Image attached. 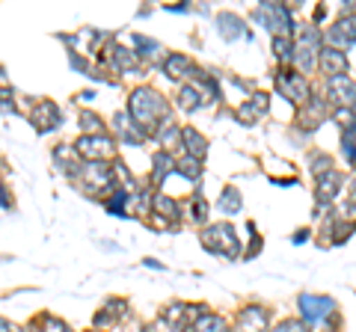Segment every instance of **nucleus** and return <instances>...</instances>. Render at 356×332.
Returning a JSON list of instances; mask_svg holds the SVG:
<instances>
[{
    "label": "nucleus",
    "instance_id": "obj_20",
    "mask_svg": "<svg viewBox=\"0 0 356 332\" xmlns=\"http://www.w3.org/2000/svg\"><path fill=\"white\" fill-rule=\"evenodd\" d=\"M217 24H220V36L232 42V39H238V36H247V30H243V18L238 15H232V13H222L217 18Z\"/></svg>",
    "mask_w": 356,
    "mask_h": 332
},
{
    "label": "nucleus",
    "instance_id": "obj_23",
    "mask_svg": "<svg viewBox=\"0 0 356 332\" xmlns=\"http://www.w3.org/2000/svg\"><path fill=\"white\" fill-rule=\"evenodd\" d=\"M175 169V158H172V154L170 151H158V154H154V169H152V184H161L163 179H166V175H170Z\"/></svg>",
    "mask_w": 356,
    "mask_h": 332
},
{
    "label": "nucleus",
    "instance_id": "obj_16",
    "mask_svg": "<svg viewBox=\"0 0 356 332\" xmlns=\"http://www.w3.org/2000/svg\"><path fill=\"white\" fill-rule=\"evenodd\" d=\"M327 39H330V42H336V48H341V45H353V42H356V15H344L336 27H330V30H327Z\"/></svg>",
    "mask_w": 356,
    "mask_h": 332
},
{
    "label": "nucleus",
    "instance_id": "obj_35",
    "mask_svg": "<svg viewBox=\"0 0 356 332\" xmlns=\"http://www.w3.org/2000/svg\"><path fill=\"white\" fill-rule=\"evenodd\" d=\"M276 332H306V326L300 324V320H294V317H288V320H282L280 326H276Z\"/></svg>",
    "mask_w": 356,
    "mask_h": 332
},
{
    "label": "nucleus",
    "instance_id": "obj_11",
    "mask_svg": "<svg viewBox=\"0 0 356 332\" xmlns=\"http://www.w3.org/2000/svg\"><path fill=\"white\" fill-rule=\"evenodd\" d=\"M270 324V312L264 306H247L238 315V332H264Z\"/></svg>",
    "mask_w": 356,
    "mask_h": 332
},
{
    "label": "nucleus",
    "instance_id": "obj_26",
    "mask_svg": "<svg viewBox=\"0 0 356 332\" xmlns=\"http://www.w3.org/2000/svg\"><path fill=\"white\" fill-rule=\"evenodd\" d=\"M134 45H140V48H143V51H137V57H140V60L161 63V57H163V48L158 45V42H152V39H143V36H134Z\"/></svg>",
    "mask_w": 356,
    "mask_h": 332
},
{
    "label": "nucleus",
    "instance_id": "obj_3",
    "mask_svg": "<svg viewBox=\"0 0 356 332\" xmlns=\"http://www.w3.org/2000/svg\"><path fill=\"white\" fill-rule=\"evenodd\" d=\"M81 187L89 196H102V193H113L116 190V169L110 163H83L81 169Z\"/></svg>",
    "mask_w": 356,
    "mask_h": 332
},
{
    "label": "nucleus",
    "instance_id": "obj_37",
    "mask_svg": "<svg viewBox=\"0 0 356 332\" xmlns=\"http://www.w3.org/2000/svg\"><path fill=\"white\" fill-rule=\"evenodd\" d=\"M13 90H9V86H0V104H3V107H13L15 101H13Z\"/></svg>",
    "mask_w": 356,
    "mask_h": 332
},
{
    "label": "nucleus",
    "instance_id": "obj_31",
    "mask_svg": "<svg viewBox=\"0 0 356 332\" xmlns=\"http://www.w3.org/2000/svg\"><path fill=\"white\" fill-rule=\"evenodd\" d=\"M39 329L42 332H74L65 320H60V317H54V315H42L39 317Z\"/></svg>",
    "mask_w": 356,
    "mask_h": 332
},
{
    "label": "nucleus",
    "instance_id": "obj_24",
    "mask_svg": "<svg viewBox=\"0 0 356 332\" xmlns=\"http://www.w3.org/2000/svg\"><path fill=\"white\" fill-rule=\"evenodd\" d=\"M125 308H128V303H125V300H110V303L102 308V312L95 315V326H110L116 317L125 315Z\"/></svg>",
    "mask_w": 356,
    "mask_h": 332
},
{
    "label": "nucleus",
    "instance_id": "obj_22",
    "mask_svg": "<svg viewBox=\"0 0 356 332\" xmlns=\"http://www.w3.org/2000/svg\"><path fill=\"white\" fill-rule=\"evenodd\" d=\"M113 69L122 74H131L140 69V57L137 51H128V48H113Z\"/></svg>",
    "mask_w": 356,
    "mask_h": 332
},
{
    "label": "nucleus",
    "instance_id": "obj_7",
    "mask_svg": "<svg viewBox=\"0 0 356 332\" xmlns=\"http://www.w3.org/2000/svg\"><path fill=\"white\" fill-rule=\"evenodd\" d=\"M297 306H300V317L309 320V324H315V326H324L327 320L336 315V300H332V297L303 294L297 300Z\"/></svg>",
    "mask_w": 356,
    "mask_h": 332
},
{
    "label": "nucleus",
    "instance_id": "obj_41",
    "mask_svg": "<svg viewBox=\"0 0 356 332\" xmlns=\"http://www.w3.org/2000/svg\"><path fill=\"white\" fill-rule=\"evenodd\" d=\"M0 205H3V208H13V202H9V196H6L3 187H0Z\"/></svg>",
    "mask_w": 356,
    "mask_h": 332
},
{
    "label": "nucleus",
    "instance_id": "obj_27",
    "mask_svg": "<svg viewBox=\"0 0 356 332\" xmlns=\"http://www.w3.org/2000/svg\"><path fill=\"white\" fill-rule=\"evenodd\" d=\"M241 208H243L241 193L235 190V187H226V190H222V196H220V211L226 214V217H232V214H238Z\"/></svg>",
    "mask_w": 356,
    "mask_h": 332
},
{
    "label": "nucleus",
    "instance_id": "obj_33",
    "mask_svg": "<svg viewBox=\"0 0 356 332\" xmlns=\"http://www.w3.org/2000/svg\"><path fill=\"white\" fill-rule=\"evenodd\" d=\"M193 219L196 223H205L208 219V202H205V196H193Z\"/></svg>",
    "mask_w": 356,
    "mask_h": 332
},
{
    "label": "nucleus",
    "instance_id": "obj_2",
    "mask_svg": "<svg viewBox=\"0 0 356 332\" xmlns=\"http://www.w3.org/2000/svg\"><path fill=\"white\" fill-rule=\"evenodd\" d=\"M199 240H202V247L208 252H217V256H226V258H238V252H241V240L229 223L208 226L202 235H199Z\"/></svg>",
    "mask_w": 356,
    "mask_h": 332
},
{
    "label": "nucleus",
    "instance_id": "obj_34",
    "mask_svg": "<svg viewBox=\"0 0 356 332\" xmlns=\"http://www.w3.org/2000/svg\"><path fill=\"white\" fill-rule=\"evenodd\" d=\"M255 116H259V113H255V107H252L250 101H247V104H241V110H238V119L243 122V125H252Z\"/></svg>",
    "mask_w": 356,
    "mask_h": 332
},
{
    "label": "nucleus",
    "instance_id": "obj_43",
    "mask_svg": "<svg viewBox=\"0 0 356 332\" xmlns=\"http://www.w3.org/2000/svg\"><path fill=\"white\" fill-rule=\"evenodd\" d=\"M89 332H102V329H89Z\"/></svg>",
    "mask_w": 356,
    "mask_h": 332
},
{
    "label": "nucleus",
    "instance_id": "obj_39",
    "mask_svg": "<svg viewBox=\"0 0 356 332\" xmlns=\"http://www.w3.org/2000/svg\"><path fill=\"white\" fill-rule=\"evenodd\" d=\"M259 249H261V238H255V243H252V249H247V258H252V256H259Z\"/></svg>",
    "mask_w": 356,
    "mask_h": 332
},
{
    "label": "nucleus",
    "instance_id": "obj_12",
    "mask_svg": "<svg viewBox=\"0 0 356 332\" xmlns=\"http://www.w3.org/2000/svg\"><path fill=\"white\" fill-rule=\"evenodd\" d=\"M341 190V172L339 169H330L327 175H321L318 184H315V202L318 205H332L336 196Z\"/></svg>",
    "mask_w": 356,
    "mask_h": 332
},
{
    "label": "nucleus",
    "instance_id": "obj_5",
    "mask_svg": "<svg viewBox=\"0 0 356 332\" xmlns=\"http://www.w3.org/2000/svg\"><path fill=\"white\" fill-rule=\"evenodd\" d=\"M318 57H321V33H318V27L306 24L294 42V63L303 72H312L318 65Z\"/></svg>",
    "mask_w": 356,
    "mask_h": 332
},
{
    "label": "nucleus",
    "instance_id": "obj_10",
    "mask_svg": "<svg viewBox=\"0 0 356 332\" xmlns=\"http://www.w3.org/2000/svg\"><path fill=\"white\" fill-rule=\"evenodd\" d=\"M327 95H330V101L344 104L348 110H350V107H356V83L350 81L348 74H341V77H330Z\"/></svg>",
    "mask_w": 356,
    "mask_h": 332
},
{
    "label": "nucleus",
    "instance_id": "obj_19",
    "mask_svg": "<svg viewBox=\"0 0 356 332\" xmlns=\"http://www.w3.org/2000/svg\"><path fill=\"white\" fill-rule=\"evenodd\" d=\"M324 113H327V104L321 101V98L312 95L309 101H306L303 107H300V125H303V128H315L318 122L324 119Z\"/></svg>",
    "mask_w": 356,
    "mask_h": 332
},
{
    "label": "nucleus",
    "instance_id": "obj_29",
    "mask_svg": "<svg viewBox=\"0 0 356 332\" xmlns=\"http://www.w3.org/2000/svg\"><path fill=\"white\" fill-rule=\"evenodd\" d=\"M175 172H181L184 179H191V181H199L202 179V160H196V158H184L181 160H175Z\"/></svg>",
    "mask_w": 356,
    "mask_h": 332
},
{
    "label": "nucleus",
    "instance_id": "obj_14",
    "mask_svg": "<svg viewBox=\"0 0 356 332\" xmlns=\"http://www.w3.org/2000/svg\"><path fill=\"white\" fill-rule=\"evenodd\" d=\"M318 65H321V72H324L327 77L348 74V57H344V51H339V48H321Z\"/></svg>",
    "mask_w": 356,
    "mask_h": 332
},
{
    "label": "nucleus",
    "instance_id": "obj_17",
    "mask_svg": "<svg viewBox=\"0 0 356 332\" xmlns=\"http://www.w3.org/2000/svg\"><path fill=\"white\" fill-rule=\"evenodd\" d=\"M181 146H184V154H187V158L202 160V158H205V151H208V140L199 134L196 128H181Z\"/></svg>",
    "mask_w": 356,
    "mask_h": 332
},
{
    "label": "nucleus",
    "instance_id": "obj_40",
    "mask_svg": "<svg viewBox=\"0 0 356 332\" xmlns=\"http://www.w3.org/2000/svg\"><path fill=\"white\" fill-rule=\"evenodd\" d=\"M348 163H350V169H356V146L348 149Z\"/></svg>",
    "mask_w": 356,
    "mask_h": 332
},
{
    "label": "nucleus",
    "instance_id": "obj_28",
    "mask_svg": "<svg viewBox=\"0 0 356 332\" xmlns=\"http://www.w3.org/2000/svg\"><path fill=\"white\" fill-rule=\"evenodd\" d=\"M193 332H232V329L220 315H202L193 324Z\"/></svg>",
    "mask_w": 356,
    "mask_h": 332
},
{
    "label": "nucleus",
    "instance_id": "obj_21",
    "mask_svg": "<svg viewBox=\"0 0 356 332\" xmlns=\"http://www.w3.org/2000/svg\"><path fill=\"white\" fill-rule=\"evenodd\" d=\"M178 107H181L184 113H193V110L202 107V92H199L193 83H181L178 86Z\"/></svg>",
    "mask_w": 356,
    "mask_h": 332
},
{
    "label": "nucleus",
    "instance_id": "obj_36",
    "mask_svg": "<svg viewBox=\"0 0 356 332\" xmlns=\"http://www.w3.org/2000/svg\"><path fill=\"white\" fill-rule=\"evenodd\" d=\"M250 104L255 107V113H267V107H270V101H267L264 92H255V95L250 98Z\"/></svg>",
    "mask_w": 356,
    "mask_h": 332
},
{
    "label": "nucleus",
    "instance_id": "obj_42",
    "mask_svg": "<svg viewBox=\"0 0 356 332\" xmlns=\"http://www.w3.org/2000/svg\"><path fill=\"white\" fill-rule=\"evenodd\" d=\"M350 205H356V179L350 181Z\"/></svg>",
    "mask_w": 356,
    "mask_h": 332
},
{
    "label": "nucleus",
    "instance_id": "obj_1",
    "mask_svg": "<svg viewBox=\"0 0 356 332\" xmlns=\"http://www.w3.org/2000/svg\"><path fill=\"white\" fill-rule=\"evenodd\" d=\"M125 113L131 116V122L143 131V134H152L154 137L158 125H161L166 116H170V104L163 101V95L154 90V86H137V90L128 95Z\"/></svg>",
    "mask_w": 356,
    "mask_h": 332
},
{
    "label": "nucleus",
    "instance_id": "obj_13",
    "mask_svg": "<svg viewBox=\"0 0 356 332\" xmlns=\"http://www.w3.org/2000/svg\"><path fill=\"white\" fill-rule=\"evenodd\" d=\"M199 69L193 65L191 57H184V53H170V57L163 60V74L172 77V81H191Z\"/></svg>",
    "mask_w": 356,
    "mask_h": 332
},
{
    "label": "nucleus",
    "instance_id": "obj_8",
    "mask_svg": "<svg viewBox=\"0 0 356 332\" xmlns=\"http://www.w3.org/2000/svg\"><path fill=\"white\" fill-rule=\"evenodd\" d=\"M276 92H280L282 98H288L291 104H300V107H303L312 98L306 77L291 72V69H280V72H276Z\"/></svg>",
    "mask_w": 356,
    "mask_h": 332
},
{
    "label": "nucleus",
    "instance_id": "obj_18",
    "mask_svg": "<svg viewBox=\"0 0 356 332\" xmlns=\"http://www.w3.org/2000/svg\"><path fill=\"white\" fill-rule=\"evenodd\" d=\"M113 131H116V134H119L122 140L128 142V146H140L143 137H146V134H143V131L131 122V116H128V113H116V116H113Z\"/></svg>",
    "mask_w": 356,
    "mask_h": 332
},
{
    "label": "nucleus",
    "instance_id": "obj_4",
    "mask_svg": "<svg viewBox=\"0 0 356 332\" xmlns=\"http://www.w3.org/2000/svg\"><path fill=\"white\" fill-rule=\"evenodd\" d=\"M252 18L259 21V24H264L273 36H294V18L285 3H261Z\"/></svg>",
    "mask_w": 356,
    "mask_h": 332
},
{
    "label": "nucleus",
    "instance_id": "obj_38",
    "mask_svg": "<svg viewBox=\"0 0 356 332\" xmlns=\"http://www.w3.org/2000/svg\"><path fill=\"white\" fill-rule=\"evenodd\" d=\"M0 332H21V329H18V326H13V324H9V320L0 317Z\"/></svg>",
    "mask_w": 356,
    "mask_h": 332
},
{
    "label": "nucleus",
    "instance_id": "obj_30",
    "mask_svg": "<svg viewBox=\"0 0 356 332\" xmlns=\"http://www.w3.org/2000/svg\"><path fill=\"white\" fill-rule=\"evenodd\" d=\"M273 53H276V60L291 63L294 60V42H291V36H273Z\"/></svg>",
    "mask_w": 356,
    "mask_h": 332
},
{
    "label": "nucleus",
    "instance_id": "obj_25",
    "mask_svg": "<svg viewBox=\"0 0 356 332\" xmlns=\"http://www.w3.org/2000/svg\"><path fill=\"white\" fill-rule=\"evenodd\" d=\"M81 134L83 137H95V134H107V125L102 122V116L92 113V110H86V113H81Z\"/></svg>",
    "mask_w": 356,
    "mask_h": 332
},
{
    "label": "nucleus",
    "instance_id": "obj_9",
    "mask_svg": "<svg viewBox=\"0 0 356 332\" xmlns=\"http://www.w3.org/2000/svg\"><path fill=\"white\" fill-rule=\"evenodd\" d=\"M30 125L39 131V134H51V131H57L63 125V110L51 101V98H42V101L33 107L30 113Z\"/></svg>",
    "mask_w": 356,
    "mask_h": 332
},
{
    "label": "nucleus",
    "instance_id": "obj_15",
    "mask_svg": "<svg viewBox=\"0 0 356 332\" xmlns=\"http://www.w3.org/2000/svg\"><path fill=\"white\" fill-rule=\"evenodd\" d=\"M54 160H57V166L63 169L65 179H77L83 169V158L77 154L74 146H60V149H54Z\"/></svg>",
    "mask_w": 356,
    "mask_h": 332
},
{
    "label": "nucleus",
    "instance_id": "obj_6",
    "mask_svg": "<svg viewBox=\"0 0 356 332\" xmlns=\"http://www.w3.org/2000/svg\"><path fill=\"white\" fill-rule=\"evenodd\" d=\"M77 154L83 158V163H107L116 154V140L110 134H95V137H83L74 142Z\"/></svg>",
    "mask_w": 356,
    "mask_h": 332
},
{
    "label": "nucleus",
    "instance_id": "obj_32",
    "mask_svg": "<svg viewBox=\"0 0 356 332\" xmlns=\"http://www.w3.org/2000/svg\"><path fill=\"white\" fill-rule=\"evenodd\" d=\"M330 169H332V160L327 158V154H312V172H315L318 179L321 175H327Z\"/></svg>",
    "mask_w": 356,
    "mask_h": 332
}]
</instances>
